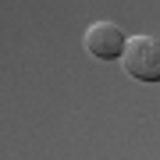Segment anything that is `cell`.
Returning a JSON list of instances; mask_svg holds the SVG:
<instances>
[{
	"label": "cell",
	"instance_id": "cell-1",
	"mask_svg": "<svg viewBox=\"0 0 160 160\" xmlns=\"http://www.w3.org/2000/svg\"><path fill=\"white\" fill-rule=\"evenodd\" d=\"M121 68L128 78L157 86L160 82V39L153 36H132L121 50Z\"/></svg>",
	"mask_w": 160,
	"mask_h": 160
},
{
	"label": "cell",
	"instance_id": "cell-2",
	"mask_svg": "<svg viewBox=\"0 0 160 160\" xmlns=\"http://www.w3.org/2000/svg\"><path fill=\"white\" fill-rule=\"evenodd\" d=\"M86 53L96 61H121V50H125V32L118 29L114 22H92L86 29Z\"/></svg>",
	"mask_w": 160,
	"mask_h": 160
}]
</instances>
